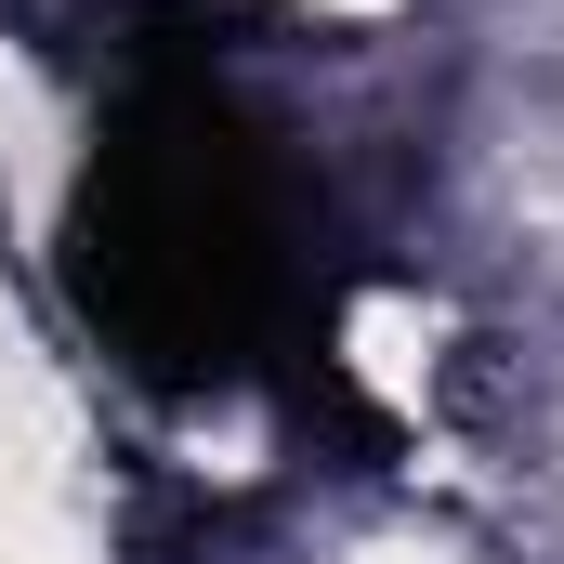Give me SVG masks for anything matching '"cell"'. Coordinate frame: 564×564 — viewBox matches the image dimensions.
<instances>
[{"mask_svg": "<svg viewBox=\"0 0 564 564\" xmlns=\"http://www.w3.org/2000/svg\"><path fill=\"white\" fill-rule=\"evenodd\" d=\"M66 289L106 355L171 394H224L289 328V224L250 119L210 79H144L66 197Z\"/></svg>", "mask_w": 564, "mask_h": 564, "instance_id": "6da1fadb", "label": "cell"}]
</instances>
